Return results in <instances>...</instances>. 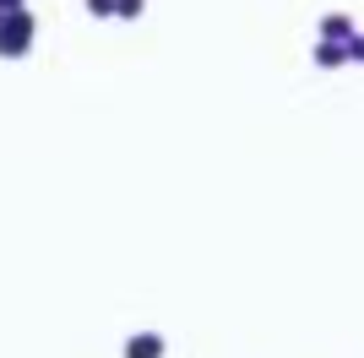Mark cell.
Listing matches in <instances>:
<instances>
[{
    "mask_svg": "<svg viewBox=\"0 0 364 358\" xmlns=\"http://www.w3.org/2000/svg\"><path fill=\"white\" fill-rule=\"evenodd\" d=\"M348 55H353V60H364V38H353V44H348Z\"/></svg>",
    "mask_w": 364,
    "mask_h": 358,
    "instance_id": "obj_3",
    "label": "cell"
},
{
    "mask_svg": "<svg viewBox=\"0 0 364 358\" xmlns=\"http://www.w3.org/2000/svg\"><path fill=\"white\" fill-rule=\"evenodd\" d=\"M316 60H321V65H337V60H343V49H337V44H321Z\"/></svg>",
    "mask_w": 364,
    "mask_h": 358,
    "instance_id": "obj_2",
    "label": "cell"
},
{
    "mask_svg": "<svg viewBox=\"0 0 364 358\" xmlns=\"http://www.w3.org/2000/svg\"><path fill=\"white\" fill-rule=\"evenodd\" d=\"M125 353H131V358H158V353H164V337H158V331H147V337H131V347H125Z\"/></svg>",
    "mask_w": 364,
    "mask_h": 358,
    "instance_id": "obj_1",
    "label": "cell"
}]
</instances>
